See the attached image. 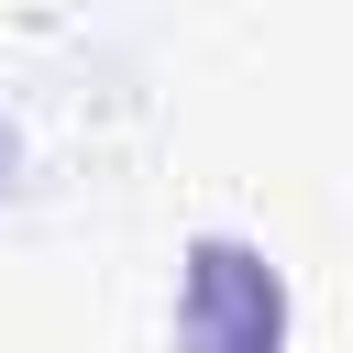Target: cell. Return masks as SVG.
Masks as SVG:
<instances>
[{
  "label": "cell",
  "instance_id": "7a4b0ae2",
  "mask_svg": "<svg viewBox=\"0 0 353 353\" xmlns=\"http://www.w3.org/2000/svg\"><path fill=\"white\" fill-rule=\"evenodd\" d=\"M0 165H11V143H0Z\"/></svg>",
  "mask_w": 353,
  "mask_h": 353
},
{
  "label": "cell",
  "instance_id": "6da1fadb",
  "mask_svg": "<svg viewBox=\"0 0 353 353\" xmlns=\"http://www.w3.org/2000/svg\"><path fill=\"white\" fill-rule=\"evenodd\" d=\"M176 353H287V287L243 232H199L176 276Z\"/></svg>",
  "mask_w": 353,
  "mask_h": 353
}]
</instances>
